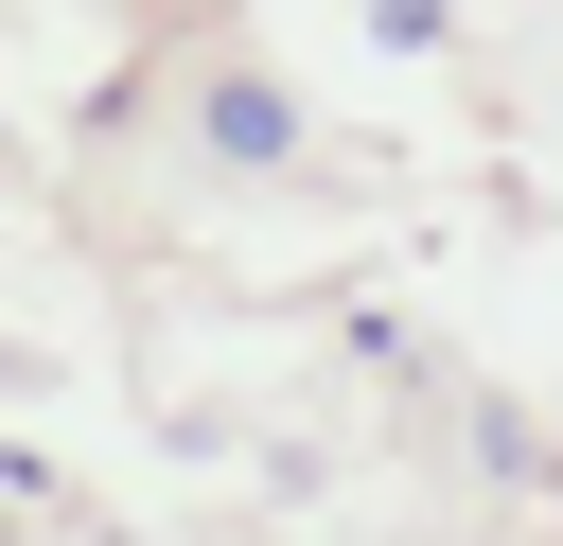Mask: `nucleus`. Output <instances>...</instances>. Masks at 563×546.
I'll use <instances>...</instances> for the list:
<instances>
[{
	"label": "nucleus",
	"mask_w": 563,
	"mask_h": 546,
	"mask_svg": "<svg viewBox=\"0 0 563 546\" xmlns=\"http://www.w3.org/2000/svg\"><path fill=\"white\" fill-rule=\"evenodd\" d=\"M369 18H387V35H440V0H369Z\"/></svg>",
	"instance_id": "1"
}]
</instances>
